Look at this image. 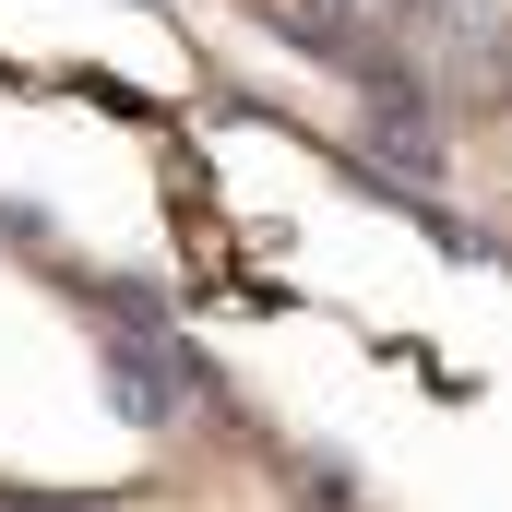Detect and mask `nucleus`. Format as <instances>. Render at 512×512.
Returning <instances> with one entry per match:
<instances>
[]
</instances>
